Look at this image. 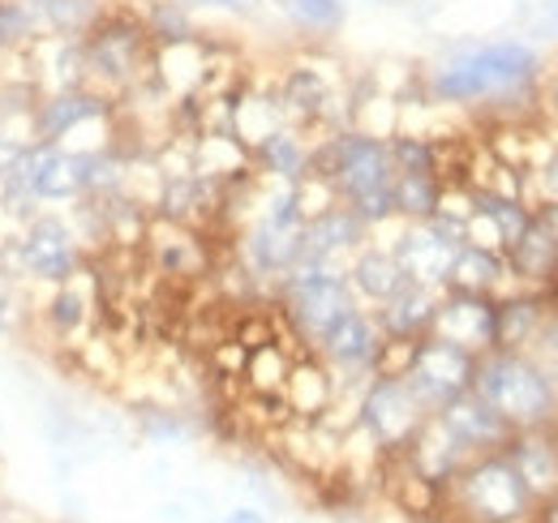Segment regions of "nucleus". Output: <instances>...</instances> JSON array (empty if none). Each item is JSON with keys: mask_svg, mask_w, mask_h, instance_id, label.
I'll use <instances>...</instances> for the list:
<instances>
[{"mask_svg": "<svg viewBox=\"0 0 558 523\" xmlns=\"http://www.w3.org/2000/svg\"><path fill=\"white\" fill-rule=\"evenodd\" d=\"M442 515L451 523H529L537 515V498L507 451L469 459L442 485Z\"/></svg>", "mask_w": 558, "mask_h": 523, "instance_id": "nucleus-4", "label": "nucleus"}, {"mask_svg": "<svg viewBox=\"0 0 558 523\" xmlns=\"http://www.w3.org/2000/svg\"><path fill=\"white\" fill-rule=\"evenodd\" d=\"M108 117H112V95H104L95 86H73V90H48V95H39L35 117H31V130H35V142L65 146V137H73V133L86 130V125H95V121H108Z\"/></svg>", "mask_w": 558, "mask_h": 523, "instance_id": "nucleus-12", "label": "nucleus"}, {"mask_svg": "<svg viewBox=\"0 0 558 523\" xmlns=\"http://www.w3.org/2000/svg\"><path fill=\"white\" fill-rule=\"evenodd\" d=\"M31 4H35V0H31Z\"/></svg>", "mask_w": 558, "mask_h": 523, "instance_id": "nucleus-47", "label": "nucleus"}, {"mask_svg": "<svg viewBox=\"0 0 558 523\" xmlns=\"http://www.w3.org/2000/svg\"><path fill=\"white\" fill-rule=\"evenodd\" d=\"M194 13L203 9V13H250V9H258V4H267V0H185Z\"/></svg>", "mask_w": 558, "mask_h": 523, "instance_id": "nucleus-38", "label": "nucleus"}, {"mask_svg": "<svg viewBox=\"0 0 558 523\" xmlns=\"http://www.w3.org/2000/svg\"><path fill=\"white\" fill-rule=\"evenodd\" d=\"M219 523H271L263 511H254V507H236V511H228Z\"/></svg>", "mask_w": 558, "mask_h": 523, "instance_id": "nucleus-43", "label": "nucleus"}, {"mask_svg": "<svg viewBox=\"0 0 558 523\" xmlns=\"http://www.w3.org/2000/svg\"><path fill=\"white\" fill-rule=\"evenodd\" d=\"M336 394H340L336 374H331L314 352H310V356H301V361H292L288 382H283L288 412L310 416V421H323V412H331V408H336Z\"/></svg>", "mask_w": 558, "mask_h": 523, "instance_id": "nucleus-27", "label": "nucleus"}, {"mask_svg": "<svg viewBox=\"0 0 558 523\" xmlns=\"http://www.w3.org/2000/svg\"><path fill=\"white\" fill-rule=\"evenodd\" d=\"M391 202H396V223H425L442 206V177H434V172H396Z\"/></svg>", "mask_w": 558, "mask_h": 523, "instance_id": "nucleus-28", "label": "nucleus"}, {"mask_svg": "<svg viewBox=\"0 0 558 523\" xmlns=\"http://www.w3.org/2000/svg\"><path fill=\"white\" fill-rule=\"evenodd\" d=\"M550 296H555V301H558V279H555V288H550Z\"/></svg>", "mask_w": 558, "mask_h": 523, "instance_id": "nucleus-46", "label": "nucleus"}, {"mask_svg": "<svg viewBox=\"0 0 558 523\" xmlns=\"http://www.w3.org/2000/svg\"><path fill=\"white\" fill-rule=\"evenodd\" d=\"M13 318H17V292H13V279L0 275V335L13 330Z\"/></svg>", "mask_w": 558, "mask_h": 523, "instance_id": "nucleus-39", "label": "nucleus"}, {"mask_svg": "<svg viewBox=\"0 0 558 523\" xmlns=\"http://www.w3.org/2000/svg\"><path fill=\"white\" fill-rule=\"evenodd\" d=\"M533 219H537V223H542V228L558 241V202H542V206H533Z\"/></svg>", "mask_w": 558, "mask_h": 523, "instance_id": "nucleus-42", "label": "nucleus"}, {"mask_svg": "<svg viewBox=\"0 0 558 523\" xmlns=\"http://www.w3.org/2000/svg\"><path fill=\"white\" fill-rule=\"evenodd\" d=\"M546 57L529 39H489L447 52L425 73V95L447 108H489L542 90Z\"/></svg>", "mask_w": 558, "mask_h": 523, "instance_id": "nucleus-1", "label": "nucleus"}, {"mask_svg": "<svg viewBox=\"0 0 558 523\" xmlns=\"http://www.w3.org/2000/svg\"><path fill=\"white\" fill-rule=\"evenodd\" d=\"M542 108L550 112V121L558 125V69L555 73H542Z\"/></svg>", "mask_w": 558, "mask_h": 523, "instance_id": "nucleus-41", "label": "nucleus"}, {"mask_svg": "<svg viewBox=\"0 0 558 523\" xmlns=\"http://www.w3.org/2000/svg\"><path fill=\"white\" fill-rule=\"evenodd\" d=\"M241 262H245V275L279 283L301 262V228L283 232V228H271L267 219H254L241 232Z\"/></svg>", "mask_w": 558, "mask_h": 523, "instance_id": "nucleus-19", "label": "nucleus"}, {"mask_svg": "<svg viewBox=\"0 0 558 523\" xmlns=\"http://www.w3.org/2000/svg\"><path fill=\"white\" fill-rule=\"evenodd\" d=\"M310 177L327 181L331 194L340 197L369 232L396 223V202H391L396 163H391V150H387V137L383 133H369V130L327 133L323 142H314Z\"/></svg>", "mask_w": 558, "mask_h": 523, "instance_id": "nucleus-2", "label": "nucleus"}, {"mask_svg": "<svg viewBox=\"0 0 558 523\" xmlns=\"http://www.w3.org/2000/svg\"><path fill=\"white\" fill-rule=\"evenodd\" d=\"M387 150L396 172H434L442 177V146L425 133H387Z\"/></svg>", "mask_w": 558, "mask_h": 523, "instance_id": "nucleus-33", "label": "nucleus"}, {"mask_svg": "<svg viewBox=\"0 0 558 523\" xmlns=\"http://www.w3.org/2000/svg\"><path fill=\"white\" fill-rule=\"evenodd\" d=\"M146 245H150V258L163 275L194 279V275L207 270V250L198 241V228H185V223H172V219H150Z\"/></svg>", "mask_w": 558, "mask_h": 523, "instance_id": "nucleus-22", "label": "nucleus"}, {"mask_svg": "<svg viewBox=\"0 0 558 523\" xmlns=\"http://www.w3.org/2000/svg\"><path fill=\"white\" fill-rule=\"evenodd\" d=\"M442 425H447V434L464 447V455L477 459V455H489V451H502L507 442H511V425L489 408L486 399L477 391H464L460 399H451L447 408H438L434 412Z\"/></svg>", "mask_w": 558, "mask_h": 523, "instance_id": "nucleus-15", "label": "nucleus"}, {"mask_svg": "<svg viewBox=\"0 0 558 523\" xmlns=\"http://www.w3.org/2000/svg\"><path fill=\"white\" fill-rule=\"evenodd\" d=\"M344 279H349V288H352V301L365 305V309H378L383 301H391V296L409 283V275H404V266L396 262L391 245H374V241H365V245L344 262Z\"/></svg>", "mask_w": 558, "mask_h": 523, "instance_id": "nucleus-17", "label": "nucleus"}, {"mask_svg": "<svg viewBox=\"0 0 558 523\" xmlns=\"http://www.w3.org/2000/svg\"><path fill=\"white\" fill-rule=\"evenodd\" d=\"M77 279H82V275H77ZM77 279L48 288V301H44V323L57 330V335H73V330L86 327V318H90V296L82 292V283H77Z\"/></svg>", "mask_w": 558, "mask_h": 523, "instance_id": "nucleus-32", "label": "nucleus"}, {"mask_svg": "<svg viewBox=\"0 0 558 523\" xmlns=\"http://www.w3.org/2000/svg\"><path fill=\"white\" fill-rule=\"evenodd\" d=\"M310 352L336 374L340 387L361 391V387L374 378V369H378V352H383V330H378V323H374V309H365V305L344 309L331 327L310 343Z\"/></svg>", "mask_w": 558, "mask_h": 523, "instance_id": "nucleus-9", "label": "nucleus"}, {"mask_svg": "<svg viewBox=\"0 0 558 523\" xmlns=\"http://www.w3.org/2000/svg\"><path fill=\"white\" fill-rule=\"evenodd\" d=\"M86 82L104 95H130L150 77L155 44L134 4H104V13L82 35Z\"/></svg>", "mask_w": 558, "mask_h": 523, "instance_id": "nucleus-5", "label": "nucleus"}, {"mask_svg": "<svg viewBox=\"0 0 558 523\" xmlns=\"http://www.w3.org/2000/svg\"><path fill=\"white\" fill-rule=\"evenodd\" d=\"M507 459L515 463V472L524 476L529 494L537 498V507L546 498L558 494V429L546 425V429H520L511 434V442L502 447Z\"/></svg>", "mask_w": 558, "mask_h": 523, "instance_id": "nucleus-18", "label": "nucleus"}, {"mask_svg": "<svg viewBox=\"0 0 558 523\" xmlns=\"http://www.w3.org/2000/svg\"><path fill=\"white\" fill-rule=\"evenodd\" d=\"M138 17L155 48H177L198 39V22L185 0H150L146 9H138Z\"/></svg>", "mask_w": 558, "mask_h": 523, "instance_id": "nucleus-29", "label": "nucleus"}, {"mask_svg": "<svg viewBox=\"0 0 558 523\" xmlns=\"http://www.w3.org/2000/svg\"><path fill=\"white\" fill-rule=\"evenodd\" d=\"M310 155H314V142L296 125H279L276 133L250 146V163L276 185H301L310 177Z\"/></svg>", "mask_w": 558, "mask_h": 523, "instance_id": "nucleus-21", "label": "nucleus"}, {"mask_svg": "<svg viewBox=\"0 0 558 523\" xmlns=\"http://www.w3.org/2000/svg\"><path fill=\"white\" fill-rule=\"evenodd\" d=\"M99 13H104V0H35L39 35H65V39H82Z\"/></svg>", "mask_w": 558, "mask_h": 523, "instance_id": "nucleus-30", "label": "nucleus"}, {"mask_svg": "<svg viewBox=\"0 0 558 523\" xmlns=\"http://www.w3.org/2000/svg\"><path fill=\"white\" fill-rule=\"evenodd\" d=\"M447 288L456 292H477V296H502L511 288H520L507 270V258L498 250H482V245H460L451 270H447Z\"/></svg>", "mask_w": 558, "mask_h": 523, "instance_id": "nucleus-26", "label": "nucleus"}, {"mask_svg": "<svg viewBox=\"0 0 558 523\" xmlns=\"http://www.w3.org/2000/svg\"><path fill=\"white\" fill-rule=\"evenodd\" d=\"M460 245H464V219L434 215L425 223H400V232L391 241V254L404 266L409 283L447 288V270H451V258H456Z\"/></svg>", "mask_w": 558, "mask_h": 523, "instance_id": "nucleus-11", "label": "nucleus"}, {"mask_svg": "<svg viewBox=\"0 0 558 523\" xmlns=\"http://www.w3.org/2000/svg\"><path fill=\"white\" fill-rule=\"evenodd\" d=\"M533 35L537 39H558V0H546L537 22H533Z\"/></svg>", "mask_w": 558, "mask_h": 523, "instance_id": "nucleus-40", "label": "nucleus"}, {"mask_svg": "<svg viewBox=\"0 0 558 523\" xmlns=\"http://www.w3.org/2000/svg\"><path fill=\"white\" fill-rule=\"evenodd\" d=\"M550 305H555V296L533 292V288H511V292L494 296V348L533 352L546 318H550Z\"/></svg>", "mask_w": 558, "mask_h": 523, "instance_id": "nucleus-16", "label": "nucleus"}, {"mask_svg": "<svg viewBox=\"0 0 558 523\" xmlns=\"http://www.w3.org/2000/svg\"><path fill=\"white\" fill-rule=\"evenodd\" d=\"M400 459H404V463H409L417 476H425L429 485H438V489H442V485H447V481H451V476H456V472L469 463L464 447H460V442L447 434V425H442L438 416H429V421L421 425L417 438L409 442V451H404Z\"/></svg>", "mask_w": 558, "mask_h": 523, "instance_id": "nucleus-23", "label": "nucleus"}, {"mask_svg": "<svg viewBox=\"0 0 558 523\" xmlns=\"http://www.w3.org/2000/svg\"><path fill=\"white\" fill-rule=\"evenodd\" d=\"M276 301L288 318L292 335L310 348L323 330L331 327L344 309H352V288L344 279V266H323V262H301L276 283Z\"/></svg>", "mask_w": 558, "mask_h": 523, "instance_id": "nucleus-7", "label": "nucleus"}, {"mask_svg": "<svg viewBox=\"0 0 558 523\" xmlns=\"http://www.w3.org/2000/svg\"><path fill=\"white\" fill-rule=\"evenodd\" d=\"M438 339L482 356L494 348V296H477V292H456L442 288L438 296V314H434V330Z\"/></svg>", "mask_w": 558, "mask_h": 523, "instance_id": "nucleus-14", "label": "nucleus"}, {"mask_svg": "<svg viewBox=\"0 0 558 523\" xmlns=\"http://www.w3.org/2000/svg\"><path fill=\"white\" fill-rule=\"evenodd\" d=\"M0 523H13V515H9V507L0 502Z\"/></svg>", "mask_w": 558, "mask_h": 523, "instance_id": "nucleus-45", "label": "nucleus"}, {"mask_svg": "<svg viewBox=\"0 0 558 523\" xmlns=\"http://www.w3.org/2000/svg\"><path fill=\"white\" fill-rule=\"evenodd\" d=\"M438 296L442 288H421V283H404L391 301H383L374 309V323L383 330V339H400V343H417L434 330V314H438Z\"/></svg>", "mask_w": 558, "mask_h": 523, "instance_id": "nucleus-20", "label": "nucleus"}, {"mask_svg": "<svg viewBox=\"0 0 558 523\" xmlns=\"http://www.w3.org/2000/svg\"><path fill=\"white\" fill-rule=\"evenodd\" d=\"M283 22L301 35H336L349 22V0H276Z\"/></svg>", "mask_w": 558, "mask_h": 523, "instance_id": "nucleus-31", "label": "nucleus"}, {"mask_svg": "<svg viewBox=\"0 0 558 523\" xmlns=\"http://www.w3.org/2000/svg\"><path fill=\"white\" fill-rule=\"evenodd\" d=\"M279 108L288 117V125H314V121H327V108L336 99L331 90V77L323 69H310V65H292L283 73L279 82Z\"/></svg>", "mask_w": 558, "mask_h": 523, "instance_id": "nucleus-24", "label": "nucleus"}, {"mask_svg": "<svg viewBox=\"0 0 558 523\" xmlns=\"http://www.w3.org/2000/svg\"><path fill=\"white\" fill-rule=\"evenodd\" d=\"M473 391L520 434V429H546L558 425V378L546 369L537 352H511L489 348L477 356Z\"/></svg>", "mask_w": 558, "mask_h": 523, "instance_id": "nucleus-3", "label": "nucleus"}, {"mask_svg": "<svg viewBox=\"0 0 558 523\" xmlns=\"http://www.w3.org/2000/svg\"><path fill=\"white\" fill-rule=\"evenodd\" d=\"M352 425L369 438V447L378 455H404L409 442L417 438V429L429 421L425 403H421L413 387L400 374H374L361 391H356V408H352Z\"/></svg>", "mask_w": 558, "mask_h": 523, "instance_id": "nucleus-8", "label": "nucleus"}, {"mask_svg": "<svg viewBox=\"0 0 558 523\" xmlns=\"http://www.w3.org/2000/svg\"><path fill=\"white\" fill-rule=\"evenodd\" d=\"M86 266V245L73 232L70 215H52L39 210L31 223H22V232L13 241L0 245V275L4 279H31L44 288L70 283Z\"/></svg>", "mask_w": 558, "mask_h": 523, "instance_id": "nucleus-6", "label": "nucleus"}, {"mask_svg": "<svg viewBox=\"0 0 558 523\" xmlns=\"http://www.w3.org/2000/svg\"><path fill=\"white\" fill-rule=\"evenodd\" d=\"M507 258V270L520 288H533V292H550L558 279V241L533 219L529 232L502 254Z\"/></svg>", "mask_w": 558, "mask_h": 523, "instance_id": "nucleus-25", "label": "nucleus"}, {"mask_svg": "<svg viewBox=\"0 0 558 523\" xmlns=\"http://www.w3.org/2000/svg\"><path fill=\"white\" fill-rule=\"evenodd\" d=\"M369 241V228L352 215L344 202H331L327 210L310 215L301 223V262H323V266H344V262ZM296 262V266H301Z\"/></svg>", "mask_w": 558, "mask_h": 523, "instance_id": "nucleus-13", "label": "nucleus"}, {"mask_svg": "<svg viewBox=\"0 0 558 523\" xmlns=\"http://www.w3.org/2000/svg\"><path fill=\"white\" fill-rule=\"evenodd\" d=\"M39 39V17L31 0H0V57H22Z\"/></svg>", "mask_w": 558, "mask_h": 523, "instance_id": "nucleus-34", "label": "nucleus"}, {"mask_svg": "<svg viewBox=\"0 0 558 523\" xmlns=\"http://www.w3.org/2000/svg\"><path fill=\"white\" fill-rule=\"evenodd\" d=\"M537 523H558V494L555 498H546L542 507H537V515H533Z\"/></svg>", "mask_w": 558, "mask_h": 523, "instance_id": "nucleus-44", "label": "nucleus"}, {"mask_svg": "<svg viewBox=\"0 0 558 523\" xmlns=\"http://www.w3.org/2000/svg\"><path fill=\"white\" fill-rule=\"evenodd\" d=\"M524 202L529 206L558 202V146L546 150V159L537 168H524Z\"/></svg>", "mask_w": 558, "mask_h": 523, "instance_id": "nucleus-35", "label": "nucleus"}, {"mask_svg": "<svg viewBox=\"0 0 558 523\" xmlns=\"http://www.w3.org/2000/svg\"><path fill=\"white\" fill-rule=\"evenodd\" d=\"M142 434L155 442H181V438H190V425L177 412L155 408V412H142Z\"/></svg>", "mask_w": 558, "mask_h": 523, "instance_id": "nucleus-36", "label": "nucleus"}, {"mask_svg": "<svg viewBox=\"0 0 558 523\" xmlns=\"http://www.w3.org/2000/svg\"><path fill=\"white\" fill-rule=\"evenodd\" d=\"M542 361H546V369L558 378V301L550 305V318H546V327H542V339H537V348H533Z\"/></svg>", "mask_w": 558, "mask_h": 523, "instance_id": "nucleus-37", "label": "nucleus"}, {"mask_svg": "<svg viewBox=\"0 0 558 523\" xmlns=\"http://www.w3.org/2000/svg\"><path fill=\"white\" fill-rule=\"evenodd\" d=\"M473 369H477V356L438 339V335H425L413 343L409 352V365H404V382L413 387L425 412L434 416L438 408H447L451 399H460L464 391H473Z\"/></svg>", "mask_w": 558, "mask_h": 523, "instance_id": "nucleus-10", "label": "nucleus"}]
</instances>
